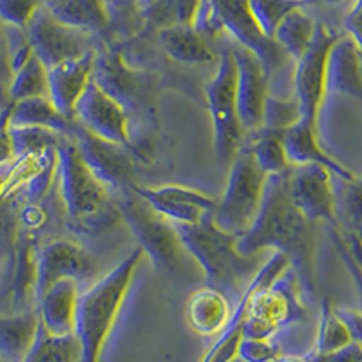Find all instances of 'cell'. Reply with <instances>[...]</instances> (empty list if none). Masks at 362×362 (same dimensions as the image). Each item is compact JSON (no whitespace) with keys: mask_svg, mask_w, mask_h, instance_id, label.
<instances>
[{"mask_svg":"<svg viewBox=\"0 0 362 362\" xmlns=\"http://www.w3.org/2000/svg\"><path fill=\"white\" fill-rule=\"evenodd\" d=\"M288 170L268 176L259 214L247 232L238 235V250L255 257L263 250H276L288 259L305 299L315 293V232L293 205Z\"/></svg>","mask_w":362,"mask_h":362,"instance_id":"obj_1","label":"cell"},{"mask_svg":"<svg viewBox=\"0 0 362 362\" xmlns=\"http://www.w3.org/2000/svg\"><path fill=\"white\" fill-rule=\"evenodd\" d=\"M57 177L71 228L96 234L122 219L111 190L90 173L73 136H64L57 148Z\"/></svg>","mask_w":362,"mask_h":362,"instance_id":"obj_2","label":"cell"},{"mask_svg":"<svg viewBox=\"0 0 362 362\" xmlns=\"http://www.w3.org/2000/svg\"><path fill=\"white\" fill-rule=\"evenodd\" d=\"M144 257V250L136 247L125 259L119 261L118 267L80 296L74 335L82 346V362H100L102 358L105 342Z\"/></svg>","mask_w":362,"mask_h":362,"instance_id":"obj_3","label":"cell"},{"mask_svg":"<svg viewBox=\"0 0 362 362\" xmlns=\"http://www.w3.org/2000/svg\"><path fill=\"white\" fill-rule=\"evenodd\" d=\"M212 216H206L196 225L173 226L183 248L202 267L210 288L232 293L239 299L245 290L241 284L255 270V257L239 254L238 235L218 228Z\"/></svg>","mask_w":362,"mask_h":362,"instance_id":"obj_4","label":"cell"},{"mask_svg":"<svg viewBox=\"0 0 362 362\" xmlns=\"http://www.w3.org/2000/svg\"><path fill=\"white\" fill-rule=\"evenodd\" d=\"M190 25L205 40L228 31L235 44L259 58L268 76L288 60L276 42L261 33L248 8V0H199Z\"/></svg>","mask_w":362,"mask_h":362,"instance_id":"obj_5","label":"cell"},{"mask_svg":"<svg viewBox=\"0 0 362 362\" xmlns=\"http://www.w3.org/2000/svg\"><path fill=\"white\" fill-rule=\"evenodd\" d=\"M112 199L119 212V218L127 223L132 235L138 241V247L144 250L154 268L160 272L173 274L180 268L183 245L174 230L173 223L161 218L153 206L134 192L131 185L124 187L118 192H112Z\"/></svg>","mask_w":362,"mask_h":362,"instance_id":"obj_6","label":"cell"},{"mask_svg":"<svg viewBox=\"0 0 362 362\" xmlns=\"http://www.w3.org/2000/svg\"><path fill=\"white\" fill-rule=\"evenodd\" d=\"M268 176L245 145L228 165V181L223 198L214 210L216 226L228 234L247 232L259 214Z\"/></svg>","mask_w":362,"mask_h":362,"instance_id":"obj_7","label":"cell"},{"mask_svg":"<svg viewBox=\"0 0 362 362\" xmlns=\"http://www.w3.org/2000/svg\"><path fill=\"white\" fill-rule=\"evenodd\" d=\"M303 292L290 268L268 286L255 290L243 322L245 339H272L279 329L305 319Z\"/></svg>","mask_w":362,"mask_h":362,"instance_id":"obj_8","label":"cell"},{"mask_svg":"<svg viewBox=\"0 0 362 362\" xmlns=\"http://www.w3.org/2000/svg\"><path fill=\"white\" fill-rule=\"evenodd\" d=\"M238 69L230 47L221 51L216 74L206 82L205 98L212 125H214L216 154L221 165L232 163L245 140L243 125L238 116V96H235Z\"/></svg>","mask_w":362,"mask_h":362,"instance_id":"obj_9","label":"cell"},{"mask_svg":"<svg viewBox=\"0 0 362 362\" xmlns=\"http://www.w3.org/2000/svg\"><path fill=\"white\" fill-rule=\"evenodd\" d=\"M93 80L125 109L129 124L134 118H154V86L147 74L136 73L125 66L115 51L96 54Z\"/></svg>","mask_w":362,"mask_h":362,"instance_id":"obj_10","label":"cell"},{"mask_svg":"<svg viewBox=\"0 0 362 362\" xmlns=\"http://www.w3.org/2000/svg\"><path fill=\"white\" fill-rule=\"evenodd\" d=\"M337 40L332 29L322 22L315 24V33L305 54L297 60L293 73V90L300 107V119L317 125L321 105L326 100V66L334 42Z\"/></svg>","mask_w":362,"mask_h":362,"instance_id":"obj_11","label":"cell"},{"mask_svg":"<svg viewBox=\"0 0 362 362\" xmlns=\"http://www.w3.org/2000/svg\"><path fill=\"white\" fill-rule=\"evenodd\" d=\"M29 45L47 69L95 51L90 33L58 22L44 6L25 29Z\"/></svg>","mask_w":362,"mask_h":362,"instance_id":"obj_12","label":"cell"},{"mask_svg":"<svg viewBox=\"0 0 362 362\" xmlns=\"http://www.w3.org/2000/svg\"><path fill=\"white\" fill-rule=\"evenodd\" d=\"M98 272L95 257L71 239H53L37 248L35 255V303L62 279H90Z\"/></svg>","mask_w":362,"mask_h":362,"instance_id":"obj_13","label":"cell"},{"mask_svg":"<svg viewBox=\"0 0 362 362\" xmlns=\"http://www.w3.org/2000/svg\"><path fill=\"white\" fill-rule=\"evenodd\" d=\"M288 187L293 205L310 223H335L334 174L322 165H290Z\"/></svg>","mask_w":362,"mask_h":362,"instance_id":"obj_14","label":"cell"},{"mask_svg":"<svg viewBox=\"0 0 362 362\" xmlns=\"http://www.w3.org/2000/svg\"><path fill=\"white\" fill-rule=\"evenodd\" d=\"M71 136L78 145L80 154L90 173L95 174L109 190L118 192L124 187L131 185L132 167H134L131 148L115 144V141L103 140L95 132L87 131L78 122H76V129Z\"/></svg>","mask_w":362,"mask_h":362,"instance_id":"obj_15","label":"cell"},{"mask_svg":"<svg viewBox=\"0 0 362 362\" xmlns=\"http://www.w3.org/2000/svg\"><path fill=\"white\" fill-rule=\"evenodd\" d=\"M74 119L87 131L95 132L103 140L124 145L136 153V145L131 138V124L125 109L107 95L95 80H90L82 98L74 109Z\"/></svg>","mask_w":362,"mask_h":362,"instance_id":"obj_16","label":"cell"},{"mask_svg":"<svg viewBox=\"0 0 362 362\" xmlns=\"http://www.w3.org/2000/svg\"><path fill=\"white\" fill-rule=\"evenodd\" d=\"M230 49L238 69V80H235L238 116L245 134H248L263 127L264 103L270 95L267 83L268 74L259 58L247 47L234 44Z\"/></svg>","mask_w":362,"mask_h":362,"instance_id":"obj_17","label":"cell"},{"mask_svg":"<svg viewBox=\"0 0 362 362\" xmlns=\"http://www.w3.org/2000/svg\"><path fill=\"white\" fill-rule=\"evenodd\" d=\"M134 192L145 203L153 206L161 218L173 225H196L206 216L214 214L218 199L210 198L205 192L183 185L141 187L132 183Z\"/></svg>","mask_w":362,"mask_h":362,"instance_id":"obj_18","label":"cell"},{"mask_svg":"<svg viewBox=\"0 0 362 362\" xmlns=\"http://www.w3.org/2000/svg\"><path fill=\"white\" fill-rule=\"evenodd\" d=\"M96 62V51H89L83 57L58 64L47 69L49 78V100L54 107L67 118L74 119V109L82 98L83 90L93 80Z\"/></svg>","mask_w":362,"mask_h":362,"instance_id":"obj_19","label":"cell"},{"mask_svg":"<svg viewBox=\"0 0 362 362\" xmlns=\"http://www.w3.org/2000/svg\"><path fill=\"white\" fill-rule=\"evenodd\" d=\"M350 96L362 103V54L348 35L337 37L328 54L326 96Z\"/></svg>","mask_w":362,"mask_h":362,"instance_id":"obj_20","label":"cell"},{"mask_svg":"<svg viewBox=\"0 0 362 362\" xmlns=\"http://www.w3.org/2000/svg\"><path fill=\"white\" fill-rule=\"evenodd\" d=\"M78 281L62 279L54 283L37 303L40 325L51 335H73L78 310Z\"/></svg>","mask_w":362,"mask_h":362,"instance_id":"obj_21","label":"cell"},{"mask_svg":"<svg viewBox=\"0 0 362 362\" xmlns=\"http://www.w3.org/2000/svg\"><path fill=\"white\" fill-rule=\"evenodd\" d=\"M284 153L290 165L317 163L328 169L334 176L341 180H354L355 174L348 167L339 163L335 158L329 156L317 140V125L308 124L305 119H299L296 125L283 132Z\"/></svg>","mask_w":362,"mask_h":362,"instance_id":"obj_22","label":"cell"},{"mask_svg":"<svg viewBox=\"0 0 362 362\" xmlns=\"http://www.w3.org/2000/svg\"><path fill=\"white\" fill-rule=\"evenodd\" d=\"M230 315V303L225 293L210 286L192 292L187 300V325L194 334L203 337H216L221 334Z\"/></svg>","mask_w":362,"mask_h":362,"instance_id":"obj_23","label":"cell"},{"mask_svg":"<svg viewBox=\"0 0 362 362\" xmlns=\"http://www.w3.org/2000/svg\"><path fill=\"white\" fill-rule=\"evenodd\" d=\"M158 40L163 53L177 64L196 66L212 62L214 58L209 40H205L190 24H173L161 28Z\"/></svg>","mask_w":362,"mask_h":362,"instance_id":"obj_24","label":"cell"},{"mask_svg":"<svg viewBox=\"0 0 362 362\" xmlns=\"http://www.w3.org/2000/svg\"><path fill=\"white\" fill-rule=\"evenodd\" d=\"M40 317L37 310L0 315V361L22 362L37 337Z\"/></svg>","mask_w":362,"mask_h":362,"instance_id":"obj_25","label":"cell"},{"mask_svg":"<svg viewBox=\"0 0 362 362\" xmlns=\"http://www.w3.org/2000/svg\"><path fill=\"white\" fill-rule=\"evenodd\" d=\"M42 6L58 22L87 33L102 31L111 22L105 0H42Z\"/></svg>","mask_w":362,"mask_h":362,"instance_id":"obj_26","label":"cell"},{"mask_svg":"<svg viewBox=\"0 0 362 362\" xmlns=\"http://www.w3.org/2000/svg\"><path fill=\"white\" fill-rule=\"evenodd\" d=\"M9 125L42 127L58 132V134L71 136L76 129V119L64 116L49 98H29L11 103Z\"/></svg>","mask_w":362,"mask_h":362,"instance_id":"obj_27","label":"cell"},{"mask_svg":"<svg viewBox=\"0 0 362 362\" xmlns=\"http://www.w3.org/2000/svg\"><path fill=\"white\" fill-rule=\"evenodd\" d=\"M335 223L342 235H351L362 241V180H341L334 176Z\"/></svg>","mask_w":362,"mask_h":362,"instance_id":"obj_28","label":"cell"},{"mask_svg":"<svg viewBox=\"0 0 362 362\" xmlns=\"http://www.w3.org/2000/svg\"><path fill=\"white\" fill-rule=\"evenodd\" d=\"M315 24L317 22L300 6V8L290 11L281 21V24L277 25L276 33H274L272 38L286 53V57L293 58L297 62L305 54V51L308 49L310 44H312L313 33H315Z\"/></svg>","mask_w":362,"mask_h":362,"instance_id":"obj_29","label":"cell"},{"mask_svg":"<svg viewBox=\"0 0 362 362\" xmlns=\"http://www.w3.org/2000/svg\"><path fill=\"white\" fill-rule=\"evenodd\" d=\"M22 362H82V346L76 335H51L38 326L31 350Z\"/></svg>","mask_w":362,"mask_h":362,"instance_id":"obj_30","label":"cell"},{"mask_svg":"<svg viewBox=\"0 0 362 362\" xmlns=\"http://www.w3.org/2000/svg\"><path fill=\"white\" fill-rule=\"evenodd\" d=\"M243 145L250 151L254 160L267 176L281 174L290 169L288 158L284 153L283 136L277 132L264 131V129L248 132L245 134Z\"/></svg>","mask_w":362,"mask_h":362,"instance_id":"obj_31","label":"cell"},{"mask_svg":"<svg viewBox=\"0 0 362 362\" xmlns=\"http://www.w3.org/2000/svg\"><path fill=\"white\" fill-rule=\"evenodd\" d=\"M351 342L354 341H351L350 329L337 315V310L332 306L329 300H322L313 355L334 354V351L341 350Z\"/></svg>","mask_w":362,"mask_h":362,"instance_id":"obj_32","label":"cell"},{"mask_svg":"<svg viewBox=\"0 0 362 362\" xmlns=\"http://www.w3.org/2000/svg\"><path fill=\"white\" fill-rule=\"evenodd\" d=\"M66 134L49 131L42 127H29V125H9V138H11L13 153L17 156H28L42 151H57L60 141Z\"/></svg>","mask_w":362,"mask_h":362,"instance_id":"obj_33","label":"cell"},{"mask_svg":"<svg viewBox=\"0 0 362 362\" xmlns=\"http://www.w3.org/2000/svg\"><path fill=\"white\" fill-rule=\"evenodd\" d=\"M300 6L303 4L297 0H248V8H250L255 24L261 29V33L268 38L274 37L281 21Z\"/></svg>","mask_w":362,"mask_h":362,"instance_id":"obj_34","label":"cell"},{"mask_svg":"<svg viewBox=\"0 0 362 362\" xmlns=\"http://www.w3.org/2000/svg\"><path fill=\"white\" fill-rule=\"evenodd\" d=\"M300 119V107L296 98L281 100L276 96L268 95L264 103L263 112V127L264 131L283 134L286 129L296 125Z\"/></svg>","mask_w":362,"mask_h":362,"instance_id":"obj_35","label":"cell"},{"mask_svg":"<svg viewBox=\"0 0 362 362\" xmlns=\"http://www.w3.org/2000/svg\"><path fill=\"white\" fill-rule=\"evenodd\" d=\"M40 6L42 0H0V21L9 28L25 31Z\"/></svg>","mask_w":362,"mask_h":362,"instance_id":"obj_36","label":"cell"},{"mask_svg":"<svg viewBox=\"0 0 362 362\" xmlns=\"http://www.w3.org/2000/svg\"><path fill=\"white\" fill-rule=\"evenodd\" d=\"M281 355V348L272 339H241L238 357L245 362H274Z\"/></svg>","mask_w":362,"mask_h":362,"instance_id":"obj_37","label":"cell"},{"mask_svg":"<svg viewBox=\"0 0 362 362\" xmlns=\"http://www.w3.org/2000/svg\"><path fill=\"white\" fill-rule=\"evenodd\" d=\"M329 234H332V241H334L335 248H337L339 255H341V259L342 263H344L346 270L350 272L351 279H354L355 288H357V293H358V300H361V312H362V268L358 267L357 261L354 259V255L350 254V250H348V247H346L341 232H339L335 226H332Z\"/></svg>","mask_w":362,"mask_h":362,"instance_id":"obj_38","label":"cell"},{"mask_svg":"<svg viewBox=\"0 0 362 362\" xmlns=\"http://www.w3.org/2000/svg\"><path fill=\"white\" fill-rule=\"evenodd\" d=\"M310 362H362V346L357 342L328 355H308Z\"/></svg>","mask_w":362,"mask_h":362,"instance_id":"obj_39","label":"cell"},{"mask_svg":"<svg viewBox=\"0 0 362 362\" xmlns=\"http://www.w3.org/2000/svg\"><path fill=\"white\" fill-rule=\"evenodd\" d=\"M344 28L348 31V37L357 44L362 54V0H355L354 8L344 21Z\"/></svg>","mask_w":362,"mask_h":362,"instance_id":"obj_40","label":"cell"},{"mask_svg":"<svg viewBox=\"0 0 362 362\" xmlns=\"http://www.w3.org/2000/svg\"><path fill=\"white\" fill-rule=\"evenodd\" d=\"M337 315L348 326L351 341L362 346V312L355 308H337Z\"/></svg>","mask_w":362,"mask_h":362,"instance_id":"obj_41","label":"cell"},{"mask_svg":"<svg viewBox=\"0 0 362 362\" xmlns=\"http://www.w3.org/2000/svg\"><path fill=\"white\" fill-rule=\"evenodd\" d=\"M6 74L11 76V66H9V53L6 54L4 51V40L0 37V111L9 105V95L8 90H4V78Z\"/></svg>","mask_w":362,"mask_h":362,"instance_id":"obj_42","label":"cell"},{"mask_svg":"<svg viewBox=\"0 0 362 362\" xmlns=\"http://www.w3.org/2000/svg\"><path fill=\"white\" fill-rule=\"evenodd\" d=\"M274 362H310V358L303 355H279Z\"/></svg>","mask_w":362,"mask_h":362,"instance_id":"obj_43","label":"cell"},{"mask_svg":"<svg viewBox=\"0 0 362 362\" xmlns=\"http://www.w3.org/2000/svg\"><path fill=\"white\" fill-rule=\"evenodd\" d=\"M138 2V9L144 13H147L148 9L154 8V6L158 4V2H161V0H136Z\"/></svg>","mask_w":362,"mask_h":362,"instance_id":"obj_44","label":"cell"},{"mask_svg":"<svg viewBox=\"0 0 362 362\" xmlns=\"http://www.w3.org/2000/svg\"><path fill=\"white\" fill-rule=\"evenodd\" d=\"M297 2H300V4H319V2H322V0H297Z\"/></svg>","mask_w":362,"mask_h":362,"instance_id":"obj_45","label":"cell"},{"mask_svg":"<svg viewBox=\"0 0 362 362\" xmlns=\"http://www.w3.org/2000/svg\"><path fill=\"white\" fill-rule=\"evenodd\" d=\"M322 2H326V4H342L346 0H322Z\"/></svg>","mask_w":362,"mask_h":362,"instance_id":"obj_46","label":"cell"},{"mask_svg":"<svg viewBox=\"0 0 362 362\" xmlns=\"http://www.w3.org/2000/svg\"><path fill=\"white\" fill-rule=\"evenodd\" d=\"M230 362H245V361H241V358H239V357H234Z\"/></svg>","mask_w":362,"mask_h":362,"instance_id":"obj_47","label":"cell"},{"mask_svg":"<svg viewBox=\"0 0 362 362\" xmlns=\"http://www.w3.org/2000/svg\"><path fill=\"white\" fill-rule=\"evenodd\" d=\"M0 362H2V361H0Z\"/></svg>","mask_w":362,"mask_h":362,"instance_id":"obj_48","label":"cell"}]
</instances>
